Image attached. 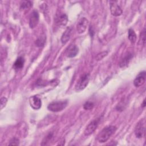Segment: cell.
<instances>
[{"label": "cell", "instance_id": "1", "mask_svg": "<svg viewBox=\"0 0 146 146\" xmlns=\"http://www.w3.org/2000/svg\"><path fill=\"white\" fill-rule=\"evenodd\" d=\"M116 127L113 125H108L104 127L98 135L97 140L99 143H104L115 133Z\"/></svg>", "mask_w": 146, "mask_h": 146}, {"label": "cell", "instance_id": "2", "mask_svg": "<svg viewBox=\"0 0 146 146\" xmlns=\"http://www.w3.org/2000/svg\"><path fill=\"white\" fill-rule=\"evenodd\" d=\"M67 104L68 102L67 100L55 101L50 103L48 105L47 108L52 112H59L64 110L67 106Z\"/></svg>", "mask_w": 146, "mask_h": 146}, {"label": "cell", "instance_id": "3", "mask_svg": "<svg viewBox=\"0 0 146 146\" xmlns=\"http://www.w3.org/2000/svg\"><path fill=\"white\" fill-rule=\"evenodd\" d=\"M145 133V120L142 119L136 124L135 128V134L136 137L142 138Z\"/></svg>", "mask_w": 146, "mask_h": 146}, {"label": "cell", "instance_id": "4", "mask_svg": "<svg viewBox=\"0 0 146 146\" xmlns=\"http://www.w3.org/2000/svg\"><path fill=\"white\" fill-rule=\"evenodd\" d=\"M90 75L86 73L82 75L75 86L76 90L78 91H80L84 90L88 83Z\"/></svg>", "mask_w": 146, "mask_h": 146}, {"label": "cell", "instance_id": "5", "mask_svg": "<svg viewBox=\"0 0 146 146\" xmlns=\"http://www.w3.org/2000/svg\"><path fill=\"white\" fill-rule=\"evenodd\" d=\"M110 10L111 14L113 16L117 17L122 14V10L121 7L119 6L117 1H110Z\"/></svg>", "mask_w": 146, "mask_h": 146}, {"label": "cell", "instance_id": "6", "mask_svg": "<svg viewBox=\"0 0 146 146\" xmlns=\"http://www.w3.org/2000/svg\"><path fill=\"white\" fill-rule=\"evenodd\" d=\"M99 121L98 120H94L91 121L86 127L84 131V134L86 136H89L92 134L98 126Z\"/></svg>", "mask_w": 146, "mask_h": 146}, {"label": "cell", "instance_id": "7", "mask_svg": "<svg viewBox=\"0 0 146 146\" xmlns=\"http://www.w3.org/2000/svg\"><path fill=\"white\" fill-rule=\"evenodd\" d=\"M39 20V13L36 10H34L31 13L29 18V26L30 28H34L38 23Z\"/></svg>", "mask_w": 146, "mask_h": 146}, {"label": "cell", "instance_id": "8", "mask_svg": "<svg viewBox=\"0 0 146 146\" xmlns=\"http://www.w3.org/2000/svg\"><path fill=\"white\" fill-rule=\"evenodd\" d=\"M88 25V21L86 18H81L76 25V30L79 34H82L87 29Z\"/></svg>", "mask_w": 146, "mask_h": 146}, {"label": "cell", "instance_id": "9", "mask_svg": "<svg viewBox=\"0 0 146 146\" xmlns=\"http://www.w3.org/2000/svg\"><path fill=\"white\" fill-rule=\"evenodd\" d=\"M30 106L34 110H39L42 106V102L40 99L36 96H32L29 99Z\"/></svg>", "mask_w": 146, "mask_h": 146}, {"label": "cell", "instance_id": "10", "mask_svg": "<svg viewBox=\"0 0 146 146\" xmlns=\"http://www.w3.org/2000/svg\"><path fill=\"white\" fill-rule=\"evenodd\" d=\"M145 82V71L140 72L133 80V84L135 87H139L144 84Z\"/></svg>", "mask_w": 146, "mask_h": 146}, {"label": "cell", "instance_id": "11", "mask_svg": "<svg viewBox=\"0 0 146 146\" xmlns=\"http://www.w3.org/2000/svg\"><path fill=\"white\" fill-rule=\"evenodd\" d=\"M79 50L77 46L75 44H70L66 50V55L68 58H74L78 53Z\"/></svg>", "mask_w": 146, "mask_h": 146}, {"label": "cell", "instance_id": "12", "mask_svg": "<svg viewBox=\"0 0 146 146\" xmlns=\"http://www.w3.org/2000/svg\"><path fill=\"white\" fill-rule=\"evenodd\" d=\"M71 31H72V29L70 27H68L66 29V30L64 31V32L63 33L61 37V42L62 43V44H64L68 41V40L71 37Z\"/></svg>", "mask_w": 146, "mask_h": 146}, {"label": "cell", "instance_id": "13", "mask_svg": "<svg viewBox=\"0 0 146 146\" xmlns=\"http://www.w3.org/2000/svg\"><path fill=\"white\" fill-rule=\"evenodd\" d=\"M132 57H133V55L131 53L128 52L120 60L119 62V66L120 67H123L127 66L129 63V61L131 60Z\"/></svg>", "mask_w": 146, "mask_h": 146}, {"label": "cell", "instance_id": "14", "mask_svg": "<svg viewBox=\"0 0 146 146\" xmlns=\"http://www.w3.org/2000/svg\"><path fill=\"white\" fill-rule=\"evenodd\" d=\"M56 23L58 25H62L64 26L67 24L68 21V18L67 16L65 14H62L59 15L56 18Z\"/></svg>", "mask_w": 146, "mask_h": 146}, {"label": "cell", "instance_id": "15", "mask_svg": "<svg viewBox=\"0 0 146 146\" xmlns=\"http://www.w3.org/2000/svg\"><path fill=\"white\" fill-rule=\"evenodd\" d=\"M25 59L22 56L18 57L14 63V67L15 70L21 69L24 65Z\"/></svg>", "mask_w": 146, "mask_h": 146}, {"label": "cell", "instance_id": "16", "mask_svg": "<svg viewBox=\"0 0 146 146\" xmlns=\"http://www.w3.org/2000/svg\"><path fill=\"white\" fill-rule=\"evenodd\" d=\"M137 36L134 31V30L132 29H129L128 30V39L131 41L132 43H135L136 41Z\"/></svg>", "mask_w": 146, "mask_h": 146}, {"label": "cell", "instance_id": "17", "mask_svg": "<svg viewBox=\"0 0 146 146\" xmlns=\"http://www.w3.org/2000/svg\"><path fill=\"white\" fill-rule=\"evenodd\" d=\"M33 5V3L29 1H22L21 3L20 9L21 10H26L30 8Z\"/></svg>", "mask_w": 146, "mask_h": 146}, {"label": "cell", "instance_id": "18", "mask_svg": "<svg viewBox=\"0 0 146 146\" xmlns=\"http://www.w3.org/2000/svg\"><path fill=\"white\" fill-rule=\"evenodd\" d=\"M45 40H46V38L44 36H42L40 38H38L37 40L35 41V44L36 46L38 47H42L43 46L44 43H45Z\"/></svg>", "mask_w": 146, "mask_h": 146}, {"label": "cell", "instance_id": "19", "mask_svg": "<svg viewBox=\"0 0 146 146\" xmlns=\"http://www.w3.org/2000/svg\"><path fill=\"white\" fill-rule=\"evenodd\" d=\"M94 104L92 102L87 101L83 105V108L86 110H90L93 108Z\"/></svg>", "mask_w": 146, "mask_h": 146}, {"label": "cell", "instance_id": "20", "mask_svg": "<svg viewBox=\"0 0 146 146\" xmlns=\"http://www.w3.org/2000/svg\"><path fill=\"white\" fill-rule=\"evenodd\" d=\"M108 54V52L107 51H103L101 52L100 53H99L96 56V60H100L102 59H103L105 56H106Z\"/></svg>", "mask_w": 146, "mask_h": 146}, {"label": "cell", "instance_id": "21", "mask_svg": "<svg viewBox=\"0 0 146 146\" xmlns=\"http://www.w3.org/2000/svg\"><path fill=\"white\" fill-rule=\"evenodd\" d=\"M52 137V133H49L43 140L42 143L41 144L42 145H46L47 144V143L48 142H49L50 141V140L51 139V138Z\"/></svg>", "mask_w": 146, "mask_h": 146}, {"label": "cell", "instance_id": "22", "mask_svg": "<svg viewBox=\"0 0 146 146\" xmlns=\"http://www.w3.org/2000/svg\"><path fill=\"white\" fill-rule=\"evenodd\" d=\"M9 144L11 145H18L19 144V140L16 137H14L10 140Z\"/></svg>", "mask_w": 146, "mask_h": 146}, {"label": "cell", "instance_id": "23", "mask_svg": "<svg viewBox=\"0 0 146 146\" xmlns=\"http://www.w3.org/2000/svg\"><path fill=\"white\" fill-rule=\"evenodd\" d=\"M7 102V99L5 97H2L1 99V109H2L4 107H5Z\"/></svg>", "mask_w": 146, "mask_h": 146}, {"label": "cell", "instance_id": "24", "mask_svg": "<svg viewBox=\"0 0 146 146\" xmlns=\"http://www.w3.org/2000/svg\"><path fill=\"white\" fill-rule=\"evenodd\" d=\"M141 38V41L143 42V44L144 46L145 43V29H144L142 31Z\"/></svg>", "mask_w": 146, "mask_h": 146}, {"label": "cell", "instance_id": "25", "mask_svg": "<svg viewBox=\"0 0 146 146\" xmlns=\"http://www.w3.org/2000/svg\"><path fill=\"white\" fill-rule=\"evenodd\" d=\"M145 105H146V103H145V99H144L143 102V103L141 104V107H142L143 108H144V107H145Z\"/></svg>", "mask_w": 146, "mask_h": 146}]
</instances>
